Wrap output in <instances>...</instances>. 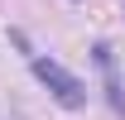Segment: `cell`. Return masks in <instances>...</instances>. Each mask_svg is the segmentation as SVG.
Masks as SVG:
<instances>
[{"mask_svg": "<svg viewBox=\"0 0 125 120\" xmlns=\"http://www.w3.org/2000/svg\"><path fill=\"white\" fill-rule=\"evenodd\" d=\"M96 67H101V77H106L111 106L125 115V87H120V72H115V53H111V43H96Z\"/></svg>", "mask_w": 125, "mask_h": 120, "instance_id": "cell-2", "label": "cell"}, {"mask_svg": "<svg viewBox=\"0 0 125 120\" xmlns=\"http://www.w3.org/2000/svg\"><path fill=\"white\" fill-rule=\"evenodd\" d=\"M10 39L24 48V58H29V72L39 77L48 91H53V101H58V106H67V110H82V106H87V87H82V82L67 72L58 58H43V53H34V48L24 43V34H10Z\"/></svg>", "mask_w": 125, "mask_h": 120, "instance_id": "cell-1", "label": "cell"}]
</instances>
